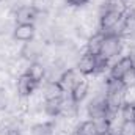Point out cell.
<instances>
[{
    "mask_svg": "<svg viewBox=\"0 0 135 135\" xmlns=\"http://www.w3.org/2000/svg\"><path fill=\"white\" fill-rule=\"evenodd\" d=\"M121 52H123V39H121V36L119 35H105L99 57L110 61L115 57H118Z\"/></svg>",
    "mask_w": 135,
    "mask_h": 135,
    "instance_id": "obj_2",
    "label": "cell"
},
{
    "mask_svg": "<svg viewBox=\"0 0 135 135\" xmlns=\"http://www.w3.org/2000/svg\"><path fill=\"white\" fill-rule=\"evenodd\" d=\"M119 135H135V121H123Z\"/></svg>",
    "mask_w": 135,
    "mask_h": 135,
    "instance_id": "obj_22",
    "label": "cell"
},
{
    "mask_svg": "<svg viewBox=\"0 0 135 135\" xmlns=\"http://www.w3.org/2000/svg\"><path fill=\"white\" fill-rule=\"evenodd\" d=\"M121 21H123V14L112 11V9H105L101 6V13H99V32L101 33L119 35Z\"/></svg>",
    "mask_w": 135,
    "mask_h": 135,
    "instance_id": "obj_1",
    "label": "cell"
},
{
    "mask_svg": "<svg viewBox=\"0 0 135 135\" xmlns=\"http://www.w3.org/2000/svg\"><path fill=\"white\" fill-rule=\"evenodd\" d=\"M99 135H110L108 132H102V134H99Z\"/></svg>",
    "mask_w": 135,
    "mask_h": 135,
    "instance_id": "obj_24",
    "label": "cell"
},
{
    "mask_svg": "<svg viewBox=\"0 0 135 135\" xmlns=\"http://www.w3.org/2000/svg\"><path fill=\"white\" fill-rule=\"evenodd\" d=\"M119 116L123 121H135V102L126 101L119 108Z\"/></svg>",
    "mask_w": 135,
    "mask_h": 135,
    "instance_id": "obj_18",
    "label": "cell"
},
{
    "mask_svg": "<svg viewBox=\"0 0 135 135\" xmlns=\"http://www.w3.org/2000/svg\"><path fill=\"white\" fill-rule=\"evenodd\" d=\"M61 104H63V98L61 99H52V101H44V113L52 116V118H57L60 116L61 113Z\"/></svg>",
    "mask_w": 135,
    "mask_h": 135,
    "instance_id": "obj_17",
    "label": "cell"
},
{
    "mask_svg": "<svg viewBox=\"0 0 135 135\" xmlns=\"http://www.w3.org/2000/svg\"><path fill=\"white\" fill-rule=\"evenodd\" d=\"M79 135H99L101 131L98 127V123L94 119H85L77 126Z\"/></svg>",
    "mask_w": 135,
    "mask_h": 135,
    "instance_id": "obj_16",
    "label": "cell"
},
{
    "mask_svg": "<svg viewBox=\"0 0 135 135\" xmlns=\"http://www.w3.org/2000/svg\"><path fill=\"white\" fill-rule=\"evenodd\" d=\"M132 68H135V61L131 55H124L121 57L119 60H116L112 66H110V74L112 77H116V79H121L127 71H131Z\"/></svg>",
    "mask_w": 135,
    "mask_h": 135,
    "instance_id": "obj_8",
    "label": "cell"
},
{
    "mask_svg": "<svg viewBox=\"0 0 135 135\" xmlns=\"http://www.w3.org/2000/svg\"><path fill=\"white\" fill-rule=\"evenodd\" d=\"M9 105V96L5 86H0V112H5Z\"/></svg>",
    "mask_w": 135,
    "mask_h": 135,
    "instance_id": "obj_21",
    "label": "cell"
},
{
    "mask_svg": "<svg viewBox=\"0 0 135 135\" xmlns=\"http://www.w3.org/2000/svg\"><path fill=\"white\" fill-rule=\"evenodd\" d=\"M75 69L82 75H94L96 69H98V55H93L90 52H83L75 63Z\"/></svg>",
    "mask_w": 135,
    "mask_h": 135,
    "instance_id": "obj_4",
    "label": "cell"
},
{
    "mask_svg": "<svg viewBox=\"0 0 135 135\" xmlns=\"http://www.w3.org/2000/svg\"><path fill=\"white\" fill-rule=\"evenodd\" d=\"M2 2H5V0H0V3H2Z\"/></svg>",
    "mask_w": 135,
    "mask_h": 135,
    "instance_id": "obj_25",
    "label": "cell"
},
{
    "mask_svg": "<svg viewBox=\"0 0 135 135\" xmlns=\"http://www.w3.org/2000/svg\"><path fill=\"white\" fill-rule=\"evenodd\" d=\"M25 74L33 80L36 82L38 85L47 77V66L42 63V61H30L28 63V66H27V71H25Z\"/></svg>",
    "mask_w": 135,
    "mask_h": 135,
    "instance_id": "obj_11",
    "label": "cell"
},
{
    "mask_svg": "<svg viewBox=\"0 0 135 135\" xmlns=\"http://www.w3.org/2000/svg\"><path fill=\"white\" fill-rule=\"evenodd\" d=\"M42 55H44V46L41 41L35 38L28 42H24L21 49V57H24L27 61H38Z\"/></svg>",
    "mask_w": 135,
    "mask_h": 135,
    "instance_id": "obj_5",
    "label": "cell"
},
{
    "mask_svg": "<svg viewBox=\"0 0 135 135\" xmlns=\"http://www.w3.org/2000/svg\"><path fill=\"white\" fill-rule=\"evenodd\" d=\"M32 135H54V121L35 124L32 127Z\"/></svg>",
    "mask_w": 135,
    "mask_h": 135,
    "instance_id": "obj_19",
    "label": "cell"
},
{
    "mask_svg": "<svg viewBox=\"0 0 135 135\" xmlns=\"http://www.w3.org/2000/svg\"><path fill=\"white\" fill-rule=\"evenodd\" d=\"M38 86L39 85L36 82H33L25 72L21 74V75H17V80H16V93H17L19 98H30L35 91H36Z\"/></svg>",
    "mask_w": 135,
    "mask_h": 135,
    "instance_id": "obj_6",
    "label": "cell"
},
{
    "mask_svg": "<svg viewBox=\"0 0 135 135\" xmlns=\"http://www.w3.org/2000/svg\"><path fill=\"white\" fill-rule=\"evenodd\" d=\"M119 36L121 39H134L135 38V9H127L123 14Z\"/></svg>",
    "mask_w": 135,
    "mask_h": 135,
    "instance_id": "obj_7",
    "label": "cell"
},
{
    "mask_svg": "<svg viewBox=\"0 0 135 135\" xmlns=\"http://www.w3.org/2000/svg\"><path fill=\"white\" fill-rule=\"evenodd\" d=\"M65 90L61 88V85L58 83V80H54V82H47L46 86H44V91H42V98L44 101H52V99H61L65 98Z\"/></svg>",
    "mask_w": 135,
    "mask_h": 135,
    "instance_id": "obj_12",
    "label": "cell"
},
{
    "mask_svg": "<svg viewBox=\"0 0 135 135\" xmlns=\"http://www.w3.org/2000/svg\"><path fill=\"white\" fill-rule=\"evenodd\" d=\"M104 38H105V35L101 33L99 30L96 33H93L86 39V52H90L93 55H99L101 54L102 42H104Z\"/></svg>",
    "mask_w": 135,
    "mask_h": 135,
    "instance_id": "obj_14",
    "label": "cell"
},
{
    "mask_svg": "<svg viewBox=\"0 0 135 135\" xmlns=\"http://www.w3.org/2000/svg\"><path fill=\"white\" fill-rule=\"evenodd\" d=\"M41 11L33 6V5H22L17 6L14 11V21L16 24H36V21L39 19Z\"/></svg>",
    "mask_w": 135,
    "mask_h": 135,
    "instance_id": "obj_3",
    "label": "cell"
},
{
    "mask_svg": "<svg viewBox=\"0 0 135 135\" xmlns=\"http://www.w3.org/2000/svg\"><path fill=\"white\" fill-rule=\"evenodd\" d=\"M36 35L35 24H16L13 27V38L19 42H28L32 41Z\"/></svg>",
    "mask_w": 135,
    "mask_h": 135,
    "instance_id": "obj_9",
    "label": "cell"
},
{
    "mask_svg": "<svg viewBox=\"0 0 135 135\" xmlns=\"http://www.w3.org/2000/svg\"><path fill=\"white\" fill-rule=\"evenodd\" d=\"M90 94V82L88 80H85V79H82L74 88H72V91L69 93V96H71V99L75 102V104H80V102L85 101V98Z\"/></svg>",
    "mask_w": 135,
    "mask_h": 135,
    "instance_id": "obj_13",
    "label": "cell"
},
{
    "mask_svg": "<svg viewBox=\"0 0 135 135\" xmlns=\"http://www.w3.org/2000/svg\"><path fill=\"white\" fill-rule=\"evenodd\" d=\"M124 86L127 90H135V68H132L131 71H127L123 77H121Z\"/></svg>",
    "mask_w": 135,
    "mask_h": 135,
    "instance_id": "obj_20",
    "label": "cell"
},
{
    "mask_svg": "<svg viewBox=\"0 0 135 135\" xmlns=\"http://www.w3.org/2000/svg\"><path fill=\"white\" fill-rule=\"evenodd\" d=\"M68 6H72V8H80V6H85L90 3V0H65Z\"/></svg>",
    "mask_w": 135,
    "mask_h": 135,
    "instance_id": "obj_23",
    "label": "cell"
},
{
    "mask_svg": "<svg viewBox=\"0 0 135 135\" xmlns=\"http://www.w3.org/2000/svg\"><path fill=\"white\" fill-rule=\"evenodd\" d=\"M79 74H80V72H79L77 69H71V68H68V69H65V71L61 72V75H60V79H58V83L61 85V88L65 90V93H71L72 88L82 80Z\"/></svg>",
    "mask_w": 135,
    "mask_h": 135,
    "instance_id": "obj_10",
    "label": "cell"
},
{
    "mask_svg": "<svg viewBox=\"0 0 135 135\" xmlns=\"http://www.w3.org/2000/svg\"><path fill=\"white\" fill-rule=\"evenodd\" d=\"M105 93L107 94H118V93H127V88L124 86L121 79L107 75L105 79Z\"/></svg>",
    "mask_w": 135,
    "mask_h": 135,
    "instance_id": "obj_15",
    "label": "cell"
}]
</instances>
